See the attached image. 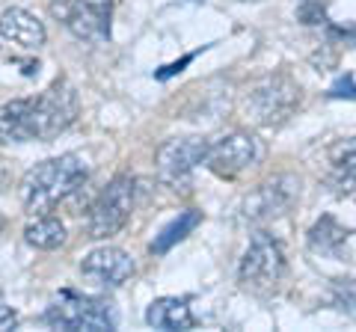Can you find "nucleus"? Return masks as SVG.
<instances>
[{"mask_svg": "<svg viewBox=\"0 0 356 332\" xmlns=\"http://www.w3.org/2000/svg\"><path fill=\"white\" fill-rule=\"evenodd\" d=\"M264 142L250 134V131H235V134L217 140L214 146H208L205 151V166L220 179H238L247 169H255L264 160Z\"/></svg>", "mask_w": 356, "mask_h": 332, "instance_id": "obj_7", "label": "nucleus"}, {"mask_svg": "<svg viewBox=\"0 0 356 332\" xmlns=\"http://www.w3.org/2000/svg\"><path fill=\"white\" fill-rule=\"evenodd\" d=\"M330 163L336 166L339 172H348V175H356V137H348V140H339L336 146L330 149Z\"/></svg>", "mask_w": 356, "mask_h": 332, "instance_id": "obj_17", "label": "nucleus"}, {"mask_svg": "<svg viewBox=\"0 0 356 332\" xmlns=\"http://www.w3.org/2000/svg\"><path fill=\"white\" fill-rule=\"evenodd\" d=\"M202 223V211H196V208H191V211H181L170 226L161 229V235L152 240V252L154 256H163V252H170L178 240H184L191 231Z\"/></svg>", "mask_w": 356, "mask_h": 332, "instance_id": "obj_15", "label": "nucleus"}, {"mask_svg": "<svg viewBox=\"0 0 356 332\" xmlns=\"http://www.w3.org/2000/svg\"><path fill=\"white\" fill-rule=\"evenodd\" d=\"M146 324L154 329H193L196 317L191 312L187 300L178 297H161L146 308Z\"/></svg>", "mask_w": 356, "mask_h": 332, "instance_id": "obj_13", "label": "nucleus"}, {"mask_svg": "<svg viewBox=\"0 0 356 332\" xmlns=\"http://www.w3.org/2000/svg\"><path fill=\"white\" fill-rule=\"evenodd\" d=\"M116 308L113 303L98 300V297H81L72 291H63L57 300L44 308V324L54 329H69V332H104L116 329Z\"/></svg>", "mask_w": 356, "mask_h": 332, "instance_id": "obj_4", "label": "nucleus"}, {"mask_svg": "<svg viewBox=\"0 0 356 332\" xmlns=\"http://www.w3.org/2000/svg\"><path fill=\"white\" fill-rule=\"evenodd\" d=\"M81 113L77 90L60 77L36 98H15L0 104V142H51L74 125Z\"/></svg>", "mask_w": 356, "mask_h": 332, "instance_id": "obj_1", "label": "nucleus"}, {"mask_svg": "<svg viewBox=\"0 0 356 332\" xmlns=\"http://www.w3.org/2000/svg\"><path fill=\"white\" fill-rule=\"evenodd\" d=\"M330 98H356V86L350 83V77H344V81H339L336 86H332Z\"/></svg>", "mask_w": 356, "mask_h": 332, "instance_id": "obj_19", "label": "nucleus"}, {"mask_svg": "<svg viewBox=\"0 0 356 332\" xmlns=\"http://www.w3.org/2000/svg\"><path fill=\"white\" fill-rule=\"evenodd\" d=\"M89 179V160L83 154L69 151L60 158L42 160L21 179V202L30 217L54 211L60 202L72 199Z\"/></svg>", "mask_w": 356, "mask_h": 332, "instance_id": "obj_2", "label": "nucleus"}, {"mask_svg": "<svg viewBox=\"0 0 356 332\" xmlns=\"http://www.w3.org/2000/svg\"><path fill=\"white\" fill-rule=\"evenodd\" d=\"M208 142L202 137H178L158 149V179L172 190H191L193 169L205 160Z\"/></svg>", "mask_w": 356, "mask_h": 332, "instance_id": "obj_10", "label": "nucleus"}, {"mask_svg": "<svg viewBox=\"0 0 356 332\" xmlns=\"http://www.w3.org/2000/svg\"><path fill=\"white\" fill-rule=\"evenodd\" d=\"M0 36L24 51H39L48 42V30L42 21L21 6H13L0 15Z\"/></svg>", "mask_w": 356, "mask_h": 332, "instance_id": "obj_12", "label": "nucleus"}, {"mask_svg": "<svg viewBox=\"0 0 356 332\" xmlns=\"http://www.w3.org/2000/svg\"><path fill=\"white\" fill-rule=\"evenodd\" d=\"M6 226V219H3V214H0V229H3Z\"/></svg>", "mask_w": 356, "mask_h": 332, "instance_id": "obj_20", "label": "nucleus"}, {"mask_svg": "<svg viewBox=\"0 0 356 332\" xmlns=\"http://www.w3.org/2000/svg\"><path fill=\"white\" fill-rule=\"evenodd\" d=\"M285 276V252H282V243L276 240L273 235L267 231H255L247 252L241 258V267H238V279L243 288L250 291H273L276 285L282 282Z\"/></svg>", "mask_w": 356, "mask_h": 332, "instance_id": "obj_5", "label": "nucleus"}, {"mask_svg": "<svg viewBox=\"0 0 356 332\" xmlns=\"http://www.w3.org/2000/svg\"><path fill=\"white\" fill-rule=\"evenodd\" d=\"M303 190V181L294 172H280L273 179H267L255 190L243 199V219L247 223H270L280 219L294 208Z\"/></svg>", "mask_w": 356, "mask_h": 332, "instance_id": "obj_9", "label": "nucleus"}, {"mask_svg": "<svg viewBox=\"0 0 356 332\" xmlns=\"http://www.w3.org/2000/svg\"><path fill=\"white\" fill-rule=\"evenodd\" d=\"M134 202H137V181L131 175H116L98 199L89 205L86 214V235L92 240L116 238L122 229L128 226L134 214Z\"/></svg>", "mask_w": 356, "mask_h": 332, "instance_id": "obj_3", "label": "nucleus"}, {"mask_svg": "<svg viewBox=\"0 0 356 332\" xmlns=\"http://www.w3.org/2000/svg\"><path fill=\"white\" fill-rule=\"evenodd\" d=\"M51 15L81 42H107L113 0H54Z\"/></svg>", "mask_w": 356, "mask_h": 332, "instance_id": "obj_8", "label": "nucleus"}, {"mask_svg": "<svg viewBox=\"0 0 356 332\" xmlns=\"http://www.w3.org/2000/svg\"><path fill=\"white\" fill-rule=\"evenodd\" d=\"M24 240L30 243L33 249H42V252H54L60 249L65 240H69V231H65V223L51 214H42L36 217L33 223H27L24 229Z\"/></svg>", "mask_w": 356, "mask_h": 332, "instance_id": "obj_14", "label": "nucleus"}, {"mask_svg": "<svg viewBox=\"0 0 356 332\" xmlns=\"http://www.w3.org/2000/svg\"><path fill=\"white\" fill-rule=\"evenodd\" d=\"M137 264L119 247H98L81 261V276L89 285H102V288H119L125 285Z\"/></svg>", "mask_w": 356, "mask_h": 332, "instance_id": "obj_11", "label": "nucleus"}, {"mask_svg": "<svg viewBox=\"0 0 356 332\" xmlns=\"http://www.w3.org/2000/svg\"><path fill=\"white\" fill-rule=\"evenodd\" d=\"M348 235L350 231L336 226V219L324 217L315 229L309 231V243H312V249H318V252H339V247L348 240Z\"/></svg>", "mask_w": 356, "mask_h": 332, "instance_id": "obj_16", "label": "nucleus"}, {"mask_svg": "<svg viewBox=\"0 0 356 332\" xmlns=\"http://www.w3.org/2000/svg\"><path fill=\"white\" fill-rule=\"evenodd\" d=\"M15 324H18L15 308H13V306H6V300L0 297V329H15Z\"/></svg>", "mask_w": 356, "mask_h": 332, "instance_id": "obj_18", "label": "nucleus"}, {"mask_svg": "<svg viewBox=\"0 0 356 332\" xmlns=\"http://www.w3.org/2000/svg\"><path fill=\"white\" fill-rule=\"evenodd\" d=\"M300 86L288 74H273L264 77L261 83L252 86V92L247 95V113L255 125L261 128H276L300 107Z\"/></svg>", "mask_w": 356, "mask_h": 332, "instance_id": "obj_6", "label": "nucleus"}]
</instances>
